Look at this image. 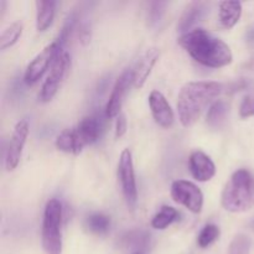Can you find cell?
Segmentation results:
<instances>
[{"instance_id":"1","label":"cell","mask_w":254,"mask_h":254,"mask_svg":"<svg viewBox=\"0 0 254 254\" xmlns=\"http://www.w3.org/2000/svg\"><path fill=\"white\" fill-rule=\"evenodd\" d=\"M178 44L196 62L210 68H222L233 61L231 47L203 29H193L183 34L178 39Z\"/></svg>"},{"instance_id":"2","label":"cell","mask_w":254,"mask_h":254,"mask_svg":"<svg viewBox=\"0 0 254 254\" xmlns=\"http://www.w3.org/2000/svg\"><path fill=\"white\" fill-rule=\"evenodd\" d=\"M225 87L220 82L193 81L184 84L178 96L179 119L184 127H191L197 122L202 112L215 103V99Z\"/></svg>"},{"instance_id":"3","label":"cell","mask_w":254,"mask_h":254,"mask_svg":"<svg viewBox=\"0 0 254 254\" xmlns=\"http://www.w3.org/2000/svg\"><path fill=\"white\" fill-rule=\"evenodd\" d=\"M221 203L228 212L240 213L254 207V175L247 169H238L223 188Z\"/></svg>"},{"instance_id":"4","label":"cell","mask_w":254,"mask_h":254,"mask_svg":"<svg viewBox=\"0 0 254 254\" xmlns=\"http://www.w3.org/2000/svg\"><path fill=\"white\" fill-rule=\"evenodd\" d=\"M62 217L64 208L57 198L47 201L42 220L41 242L46 254H62Z\"/></svg>"},{"instance_id":"5","label":"cell","mask_w":254,"mask_h":254,"mask_svg":"<svg viewBox=\"0 0 254 254\" xmlns=\"http://www.w3.org/2000/svg\"><path fill=\"white\" fill-rule=\"evenodd\" d=\"M69 66H71V59L66 51H60L57 57L55 59L54 64L51 66V71L47 76L46 81L44 82L41 87V91L39 93V99L42 103H49L59 92L60 86L64 82L67 72H68Z\"/></svg>"},{"instance_id":"6","label":"cell","mask_w":254,"mask_h":254,"mask_svg":"<svg viewBox=\"0 0 254 254\" xmlns=\"http://www.w3.org/2000/svg\"><path fill=\"white\" fill-rule=\"evenodd\" d=\"M118 178L127 206L129 210L133 211L138 201V189H136L135 173H134L133 156L129 149H124L121 154L118 163Z\"/></svg>"},{"instance_id":"7","label":"cell","mask_w":254,"mask_h":254,"mask_svg":"<svg viewBox=\"0 0 254 254\" xmlns=\"http://www.w3.org/2000/svg\"><path fill=\"white\" fill-rule=\"evenodd\" d=\"M64 50V46L59 42V40H55L51 44L47 45L26 67V71L24 74V81L25 83L32 86V84L37 83V82L41 79V77L44 76L45 72L49 69L50 66H52L55 59L57 57V55L60 54V51Z\"/></svg>"},{"instance_id":"8","label":"cell","mask_w":254,"mask_h":254,"mask_svg":"<svg viewBox=\"0 0 254 254\" xmlns=\"http://www.w3.org/2000/svg\"><path fill=\"white\" fill-rule=\"evenodd\" d=\"M171 197L192 213H200L203 207V193L193 183L176 180L171 185Z\"/></svg>"},{"instance_id":"9","label":"cell","mask_w":254,"mask_h":254,"mask_svg":"<svg viewBox=\"0 0 254 254\" xmlns=\"http://www.w3.org/2000/svg\"><path fill=\"white\" fill-rule=\"evenodd\" d=\"M27 135H29V123L25 119H21L15 126L5 151V169L7 171L15 170L19 165Z\"/></svg>"},{"instance_id":"10","label":"cell","mask_w":254,"mask_h":254,"mask_svg":"<svg viewBox=\"0 0 254 254\" xmlns=\"http://www.w3.org/2000/svg\"><path fill=\"white\" fill-rule=\"evenodd\" d=\"M134 84V74L133 69H126L118 79L116 81V84L113 87L111 97H109L108 102L106 106V117L108 119L118 117L121 114L122 106H123L124 98L128 92L129 87Z\"/></svg>"},{"instance_id":"11","label":"cell","mask_w":254,"mask_h":254,"mask_svg":"<svg viewBox=\"0 0 254 254\" xmlns=\"http://www.w3.org/2000/svg\"><path fill=\"white\" fill-rule=\"evenodd\" d=\"M149 107H150L154 121L158 126L165 129L173 126L174 121H175V114H174V111L169 104L168 99L161 92H151L150 96H149Z\"/></svg>"},{"instance_id":"12","label":"cell","mask_w":254,"mask_h":254,"mask_svg":"<svg viewBox=\"0 0 254 254\" xmlns=\"http://www.w3.org/2000/svg\"><path fill=\"white\" fill-rule=\"evenodd\" d=\"M189 166H190L191 175L200 183L210 181L216 174V166L212 159L200 150L191 154L189 159Z\"/></svg>"},{"instance_id":"13","label":"cell","mask_w":254,"mask_h":254,"mask_svg":"<svg viewBox=\"0 0 254 254\" xmlns=\"http://www.w3.org/2000/svg\"><path fill=\"white\" fill-rule=\"evenodd\" d=\"M159 56H160V51L158 49H155V47L146 50L141 55V57L136 62L135 67L133 68L134 87L135 88H141L144 86V83L148 79L149 74L151 73V69H153L154 64L158 61Z\"/></svg>"},{"instance_id":"14","label":"cell","mask_w":254,"mask_h":254,"mask_svg":"<svg viewBox=\"0 0 254 254\" xmlns=\"http://www.w3.org/2000/svg\"><path fill=\"white\" fill-rule=\"evenodd\" d=\"M79 141L83 145H91L96 143L101 136L102 123L97 117H84L74 128Z\"/></svg>"},{"instance_id":"15","label":"cell","mask_w":254,"mask_h":254,"mask_svg":"<svg viewBox=\"0 0 254 254\" xmlns=\"http://www.w3.org/2000/svg\"><path fill=\"white\" fill-rule=\"evenodd\" d=\"M207 12V4L202 1H193L189 4L184 14L181 15L180 20L178 24V31L181 32V35L191 31V27L198 21L205 17Z\"/></svg>"},{"instance_id":"16","label":"cell","mask_w":254,"mask_h":254,"mask_svg":"<svg viewBox=\"0 0 254 254\" xmlns=\"http://www.w3.org/2000/svg\"><path fill=\"white\" fill-rule=\"evenodd\" d=\"M36 5V29L44 32L52 25L56 14L57 2L52 0H37Z\"/></svg>"},{"instance_id":"17","label":"cell","mask_w":254,"mask_h":254,"mask_svg":"<svg viewBox=\"0 0 254 254\" xmlns=\"http://www.w3.org/2000/svg\"><path fill=\"white\" fill-rule=\"evenodd\" d=\"M242 15V2L222 1L220 2V22L226 29H232L240 21Z\"/></svg>"},{"instance_id":"18","label":"cell","mask_w":254,"mask_h":254,"mask_svg":"<svg viewBox=\"0 0 254 254\" xmlns=\"http://www.w3.org/2000/svg\"><path fill=\"white\" fill-rule=\"evenodd\" d=\"M55 144L59 150L64 151V153L74 154V155H78L83 150V145L79 141L74 129H66L61 134H59Z\"/></svg>"},{"instance_id":"19","label":"cell","mask_w":254,"mask_h":254,"mask_svg":"<svg viewBox=\"0 0 254 254\" xmlns=\"http://www.w3.org/2000/svg\"><path fill=\"white\" fill-rule=\"evenodd\" d=\"M230 106L225 101H216L207 112V124L212 129H221L227 121Z\"/></svg>"},{"instance_id":"20","label":"cell","mask_w":254,"mask_h":254,"mask_svg":"<svg viewBox=\"0 0 254 254\" xmlns=\"http://www.w3.org/2000/svg\"><path fill=\"white\" fill-rule=\"evenodd\" d=\"M179 218V212L171 206H163L151 220V226L155 230H165Z\"/></svg>"},{"instance_id":"21","label":"cell","mask_w":254,"mask_h":254,"mask_svg":"<svg viewBox=\"0 0 254 254\" xmlns=\"http://www.w3.org/2000/svg\"><path fill=\"white\" fill-rule=\"evenodd\" d=\"M22 34V24L21 22H14V24L10 25L7 29H5L1 32V36H0V49L6 50L9 47H11L12 45H15L17 42V40L20 39Z\"/></svg>"},{"instance_id":"22","label":"cell","mask_w":254,"mask_h":254,"mask_svg":"<svg viewBox=\"0 0 254 254\" xmlns=\"http://www.w3.org/2000/svg\"><path fill=\"white\" fill-rule=\"evenodd\" d=\"M86 225L91 232L103 235V233L108 232L109 227H111V218L103 213H93V215L88 216Z\"/></svg>"},{"instance_id":"23","label":"cell","mask_w":254,"mask_h":254,"mask_svg":"<svg viewBox=\"0 0 254 254\" xmlns=\"http://www.w3.org/2000/svg\"><path fill=\"white\" fill-rule=\"evenodd\" d=\"M220 233H221L220 228H218L216 225H212V223L206 225L197 237L198 247L202 248V250L210 247V246L212 245L218 237H220Z\"/></svg>"},{"instance_id":"24","label":"cell","mask_w":254,"mask_h":254,"mask_svg":"<svg viewBox=\"0 0 254 254\" xmlns=\"http://www.w3.org/2000/svg\"><path fill=\"white\" fill-rule=\"evenodd\" d=\"M251 238L247 235L235 236L228 247V254H250L251 253Z\"/></svg>"},{"instance_id":"25","label":"cell","mask_w":254,"mask_h":254,"mask_svg":"<svg viewBox=\"0 0 254 254\" xmlns=\"http://www.w3.org/2000/svg\"><path fill=\"white\" fill-rule=\"evenodd\" d=\"M166 5H168V2L165 1H153L149 4L148 21L151 27L156 26L161 21L164 14H165Z\"/></svg>"},{"instance_id":"26","label":"cell","mask_w":254,"mask_h":254,"mask_svg":"<svg viewBox=\"0 0 254 254\" xmlns=\"http://www.w3.org/2000/svg\"><path fill=\"white\" fill-rule=\"evenodd\" d=\"M240 116L241 118H248V117L254 116V91L248 93L243 98L240 107Z\"/></svg>"},{"instance_id":"27","label":"cell","mask_w":254,"mask_h":254,"mask_svg":"<svg viewBox=\"0 0 254 254\" xmlns=\"http://www.w3.org/2000/svg\"><path fill=\"white\" fill-rule=\"evenodd\" d=\"M127 128H128V124H127V119L124 114H119L117 117L116 122V138L119 139L127 133Z\"/></svg>"},{"instance_id":"28","label":"cell","mask_w":254,"mask_h":254,"mask_svg":"<svg viewBox=\"0 0 254 254\" xmlns=\"http://www.w3.org/2000/svg\"><path fill=\"white\" fill-rule=\"evenodd\" d=\"M5 6H6V1L5 0H0V17H2V15H4Z\"/></svg>"}]
</instances>
